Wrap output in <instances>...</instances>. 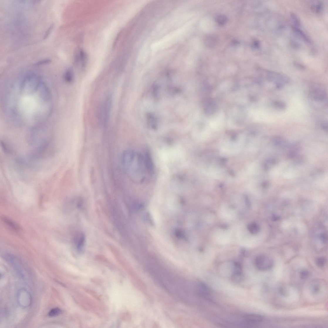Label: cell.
<instances>
[{"mask_svg":"<svg viewBox=\"0 0 328 328\" xmlns=\"http://www.w3.org/2000/svg\"><path fill=\"white\" fill-rule=\"evenodd\" d=\"M272 105L276 109L284 110L287 108V104L283 102L280 100H274L272 102Z\"/></svg>","mask_w":328,"mask_h":328,"instance_id":"7c38bea8","label":"cell"},{"mask_svg":"<svg viewBox=\"0 0 328 328\" xmlns=\"http://www.w3.org/2000/svg\"><path fill=\"white\" fill-rule=\"evenodd\" d=\"M53 26L51 25L49 28H48V29L45 34L44 37V39H46V38L48 37V36L49 34L50 33L51 31L52 30V29H53Z\"/></svg>","mask_w":328,"mask_h":328,"instance_id":"603a6c76","label":"cell"},{"mask_svg":"<svg viewBox=\"0 0 328 328\" xmlns=\"http://www.w3.org/2000/svg\"><path fill=\"white\" fill-rule=\"evenodd\" d=\"M322 127L324 130L327 132L328 130V123L327 122H323L322 124Z\"/></svg>","mask_w":328,"mask_h":328,"instance_id":"d4e9b609","label":"cell"},{"mask_svg":"<svg viewBox=\"0 0 328 328\" xmlns=\"http://www.w3.org/2000/svg\"><path fill=\"white\" fill-rule=\"evenodd\" d=\"M227 21V17L224 15H219L217 16L216 18V23L220 26L224 25Z\"/></svg>","mask_w":328,"mask_h":328,"instance_id":"2e32d148","label":"cell"},{"mask_svg":"<svg viewBox=\"0 0 328 328\" xmlns=\"http://www.w3.org/2000/svg\"><path fill=\"white\" fill-rule=\"evenodd\" d=\"M274 221H277L278 219V217L276 216H274L273 218Z\"/></svg>","mask_w":328,"mask_h":328,"instance_id":"4316f807","label":"cell"},{"mask_svg":"<svg viewBox=\"0 0 328 328\" xmlns=\"http://www.w3.org/2000/svg\"><path fill=\"white\" fill-rule=\"evenodd\" d=\"M292 28L294 33L299 38H300V39L304 41L306 43L309 44L311 43V41L309 38L303 31L300 29L299 28L293 26Z\"/></svg>","mask_w":328,"mask_h":328,"instance_id":"9c48e42d","label":"cell"},{"mask_svg":"<svg viewBox=\"0 0 328 328\" xmlns=\"http://www.w3.org/2000/svg\"><path fill=\"white\" fill-rule=\"evenodd\" d=\"M254 263L257 269L261 271L271 269L273 265V261L271 258L264 255L257 257L255 260Z\"/></svg>","mask_w":328,"mask_h":328,"instance_id":"277c9868","label":"cell"},{"mask_svg":"<svg viewBox=\"0 0 328 328\" xmlns=\"http://www.w3.org/2000/svg\"><path fill=\"white\" fill-rule=\"evenodd\" d=\"M74 240L77 248L78 250H81L84 245L85 240L84 235L82 232H79L77 234Z\"/></svg>","mask_w":328,"mask_h":328,"instance_id":"ba28073f","label":"cell"},{"mask_svg":"<svg viewBox=\"0 0 328 328\" xmlns=\"http://www.w3.org/2000/svg\"><path fill=\"white\" fill-rule=\"evenodd\" d=\"M326 260L325 258L323 257H320L317 258L316 260V264L317 266L319 268H321L323 267L326 264Z\"/></svg>","mask_w":328,"mask_h":328,"instance_id":"e0dca14e","label":"cell"},{"mask_svg":"<svg viewBox=\"0 0 328 328\" xmlns=\"http://www.w3.org/2000/svg\"><path fill=\"white\" fill-rule=\"evenodd\" d=\"M197 295L202 298L208 299L211 297V292L207 286L203 283L198 284L196 287Z\"/></svg>","mask_w":328,"mask_h":328,"instance_id":"52a82bcc","label":"cell"},{"mask_svg":"<svg viewBox=\"0 0 328 328\" xmlns=\"http://www.w3.org/2000/svg\"><path fill=\"white\" fill-rule=\"evenodd\" d=\"M217 42V37L212 35H209L206 36L204 40L206 46L209 48H212L215 46Z\"/></svg>","mask_w":328,"mask_h":328,"instance_id":"30bf717a","label":"cell"},{"mask_svg":"<svg viewBox=\"0 0 328 328\" xmlns=\"http://www.w3.org/2000/svg\"><path fill=\"white\" fill-rule=\"evenodd\" d=\"M232 280L235 282H239L243 279L242 267L241 265L238 262H235L233 264Z\"/></svg>","mask_w":328,"mask_h":328,"instance_id":"8992f818","label":"cell"},{"mask_svg":"<svg viewBox=\"0 0 328 328\" xmlns=\"http://www.w3.org/2000/svg\"><path fill=\"white\" fill-rule=\"evenodd\" d=\"M74 73L71 69H69L66 71L64 75V79L66 82L71 83L74 80Z\"/></svg>","mask_w":328,"mask_h":328,"instance_id":"5bb4252c","label":"cell"},{"mask_svg":"<svg viewBox=\"0 0 328 328\" xmlns=\"http://www.w3.org/2000/svg\"><path fill=\"white\" fill-rule=\"evenodd\" d=\"M290 17L294 26L296 27L299 28L301 26V23L298 16L294 13H290Z\"/></svg>","mask_w":328,"mask_h":328,"instance_id":"9a60e30c","label":"cell"},{"mask_svg":"<svg viewBox=\"0 0 328 328\" xmlns=\"http://www.w3.org/2000/svg\"><path fill=\"white\" fill-rule=\"evenodd\" d=\"M309 272L307 270H303L300 273V277L303 280H306L310 276Z\"/></svg>","mask_w":328,"mask_h":328,"instance_id":"d6986e66","label":"cell"},{"mask_svg":"<svg viewBox=\"0 0 328 328\" xmlns=\"http://www.w3.org/2000/svg\"><path fill=\"white\" fill-rule=\"evenodd\" d=\"M50 60L49 59H45V60H42L39 62H38L36 64V65H43L46 64H48V63L50 62Z\"/></svg>","mask_w":328,"mask_h":328,"instance_id":"7402d4cb","label":"cell"},{"mask_svg":"<svg viewBox=\"0 0 328 328\" xmlns=\"http://www.w3.org/2000/svg\"><path fill=\"white\" fill-rule=\"evenodd\" d=\"M61 313V310L60 309L56 308L51 310L48 313V315L51 317H55L60 315Z\"/></svg>","mask_w":328,"mask_h":328,"instance_id":"ac0fdd59","label":"cell"},{"mask_svg":"<svg viewBox=\"0 0 328 328\" xmlns=\"http://www.w3.org/2000/svg\"><path fill=\"white\" fill-rule=\"evenodd\" d=\"M262 76L268 81L273 82L275 84H280L284 86L290 82V79L287 75L266 69H261Z\"/></svg>","mask_w":328,"mask_h":328,"instance_id":"3957f363","label":"cell"},{"mask_svg":"<svg viewBox=\"0 0 328 328\" xmlns=\"http://www.w3.org/2000/svg\"><path fill=\"white\" fill-rule=\"evenodd\" d=\"M323 4L320 1H316L312 2L311 6L312 11L316 13L322 12L323 9Z\"/></svg>","mask_w":328,"mask_h":328,"instance_id":"8fae6325","label":"cell"},{"mask_svg":"<svg viewBox=\"0 0 328 328\" xmlns=\"http://www.w3.org/2000/svg\"><path fill=\"white\" fill-rule=\"evenodd\" d=\"M327 94L325 89L320 85L317 84L310 86L309 96L310 102L317 107L326 106L327 101Z\"/></svg>","mask_w":328,"mask_h":328,"instance_id":"7a4b0ae2","label":"cell"},{"mask_svg":"<svg viewBox=\"0 0 328 328\" xmlns=\"http://www.w3.org/2000/svg\"><path fill=\"white\" fill-rule=\"evenodd\" d=\"M320 238L322 242L323 243H325L327 241V235L325 233L322 234H321L320 235Z\"/></svg>","mask_w":328,"mask_h":328,"instance_id":"44dd1931","label":"cell"},{"mask_svg":"<svg viewBox=\"0 0 328 328\" xmlns=\"http://www.w3.org/2000/svg\"><path fill=\"white\" fill-rule=\"evenodd\" d=\"M264 317L257 314H249L243 317L244 324L245 326L253 327L256 326L263 322Z\"/></svg>","mask_w":328,"mask_h":328,"instance_id":"5b68a950","label":"cell"},{"mask_svg":"<svg viewBox=\"0 0 328 328\" xmlns=\"http://www.w3.org/2000/svg\"><path fill=\"white\" fill-rule=\"evenodd\" d=\"M248 229L252 234L255 235L259 232L260 227L259 225L257 223H250L248 226Z\"/></svg>","mask_w":328,"mask_h":328,"instance_id":"4fadbf2b","label":"cell"},{"mask_svg":"<svg viewBox=\"0 0 328 328\" xmlns=\"http://www.w3.org/2000/svg\"><path fill=\"white\" fill-rule=\"evenodd\" d=\"M137 152L131 151H125L122 156L121 164L124 171L130 178L137 182L145 179L146 170L152 171L151 160Z\"/></svg>","mask_w":328,"mask_h":328,"instance_id":"6da1fadb","label":"cell"},{"mask_svg":"<svg viewBox=\"0 0 328 328\" xmlns=\"http://www.w3.org/2000/svg\"><path fill=\"white\" fill-rule=\"evenodd\" d=\"M319 286L317 285L314 286L312 289L313 292L315 293L318 292L319 291Z\"/></svg>","mask_w":328,"mask_h":328,"instance_id":"484cf974","label":"cell"},{"mask_svg":"<svg viewBox=\"0 0 328 328\" xmlns=\"http://www.w3.org/2000/svg\"><path fill=\"white\" fill-rule=\"evenodd\" d=\"M252 47L253 48L255 49H259L261 47L260 41L257 40H254L252 43Z\"/></svg>","mask_w":328,"mask_h":328,"instance_id":"ffe728a7","label":"cell"},{"mask_svg":"<svg viewBox=\"0 0 328 328\" xmlns=\"http://www.w3.org/2000/svg\"><path fill=\"white\" fill-rule=\"evenodd\" d=\"M295 65L296 67L302 70H305L306 68L305 67L304 65L300 64L298 62H295Z\"/></svg>","mask_w":328,"mask_h":328,"instance_id":"cb8c5ba5","label":"cell"}]
</instances>
